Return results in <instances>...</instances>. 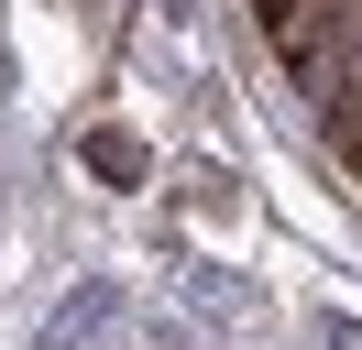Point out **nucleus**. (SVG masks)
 <instances>
[{
  "instance_id": "f257e3e1",
  "label": "nucleus",
  "mask_w": 362,
  "mask_h": 350,
  "mask_svg": "<svg viewBox=\"0 0 362 350\" xmlns=\"http://www.w3.org/2000/svg\"><path fill=\"white\" fill-rule=\"evenodd\" d=\"M264 44L308 88V109L340 99V88H362V0H286V11H264Z\"/></svg>"
},
{
  "instance_id": "f03ea898",
  "label": "nucleus",
  "mask_w": 362,
  "mask_h": 350,
  "mask_svg": "<svg viewBox=\"0 0 362 350\" xmlns=\"http://www.w3.org/2000/svg\"><path fill=\"white\" fill-rule=\"evenodd\" d=\"M88 164H99V186H143V143L132 131H88Z\"/></svg>"
},
{
  "instance_id": "7ed1b4c3",
  "label": "nucleus",
  "mask_w": 362,
  "mask_h": 350,
  "mask_svg": "<svg viewBox=\"0 0 362 350\" xmlns=\"http://www.w3.org/2000/svg\"><path fill=\"white\" fill-rule=\"evenodd\" d=\"M318 143L362 164V88H340V99H318Z\"/></svg>"
},
{
  "instance_id": "20e7f679",
  "label": "nucleus",
  "mask_w": 362,
  "mask_h": 350,
  "mask_svg": "<svg viewBox=\"0 0 362 350\" xmlns=\"http://www.w3.org/2000/svg\"><path fill=\"white\" fill-rule=\"evenodd\" d=\"M264 11H286V0H264Z\"/></svg>"
}]
</instances>
